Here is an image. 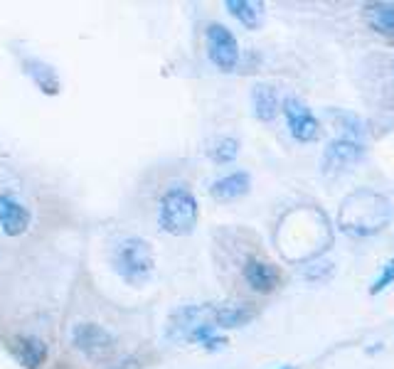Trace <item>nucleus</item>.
<instances>
[{"label": "nucleus", "instance_id": "412c9836", "mask_svg": "<svg viewBox=\"0 0 394 369\" xmlns=\"http://www.w3.org/2000/svg\"><path fill=\"white\" fill-rule=\"evenodd\" d=\"M278 369H296V367H288V364H286V367H278Z\"/></svg>", "mask_w": 394, "mask_h": 369}, {"label": "nucleus", "instance_id": "ddd939ff", "mask_svg": "<svg viewBox=\"0 0 394 369\" xmlns=\"http://www.w3.org/2000/svg\"><path fill=\"white\" fill-rule=\"evenodd\" d=\"M257 318V310L247 303H227V305H215L212 310V323L217 328L232 330V328H242L249 320Z\"/></svg>", "mask_w": 394, "mask_h": 369}, {"label": "nucleus", "instance_id": "9d476101", "mask_svg": "<svg viewBox=\"0 0 394 369\" xmlns=\"http://www.w3.org/2000/svg\"><path fill=\"white\" fill-rule=\"evenodd\" d=\"M249 187H252V175L247 170H234V173L222 175L210 184V195L217 202H234L247 195Z\"/></svg>", "mask_w": 394, "mask_h": 369}, {"label": "nucleus", "instance_id": "f257e3e1", "mask_svg": "<svg viewBox=\"0 0 394 369\" xmlns=\"http://www.w3.org/2000/svg\"><path fill=\"white\" fill-rule=\"evenodd\" d=\"M200 205L187 184H170L158 202V227L170 236H187L195 232Z\"/></svg>", "mask_w": 394, "mask_h": 369}, {"label": "nucleus", "instance_id": "aec40b11", "mask_svg": "<svg viewBox=\"0 0 394 369\" xmlns=\"http://www.w3.org/2000/svg\"><path fill=\"white\" fill-rule=\"evenodd\" d=\"M224 344H227V337H224V335H212V337H210L203 347L208 349V352H219Z\"/></svg>", "mask_w": 394, "mask_h": 369}, {"label": "nucleus", "instance_id": "f8f14e48", "mask_svg": "<svg viewBox=\"0 0 394 369\" xmlns=\"http://www.w3.org/2000/svg\"><path fill=\"white\" fill-rule=\"evenodd\" d=\"M252 106L254 116H257L261 123H269L278 116L281 111V99H278V91L273 84H254L252 89Z\"/></svg>", "mask_w": 394, "mask_h": 369}, {"label": "nucleus", "instance_id": "6ab92c4d", "mask_svg": "<svg viewBox=\"0 0 394 369\" xmlns=\"http://www.w3.org/2000/svg\"><path fill=\"white\" fill-rule=\"evenodd\" d=\"M392 283H394V256L387 261V266H384V269H382V274L377 276V281H374V283H372V288H369V293H372V295H379L384 288H387V286H392Z\"/></svg>", "mask_w": 394, "mask_h": 369}, {"label": "nucleus", "instance_id": "4468645a", "mask_svg": "<svg viewBox=\"0 0 394 369\" xmlns=\"http://www.w3.org/2000/svg\"><path fill=\"white\" fill-rule=\"evenodd\" d=\"M362 11L377 35L394 40V3H367Z\"/></svg>", "mask_w": 394, "mask_h": 369}, {"label": "nucleus", "instance_id": "7ed1b4c3", "mask_svg": "<svg viewBox=\"0 0 394 369\" xmlns=\"http://www.w3.org/2000/svg\"><path fill=\"white\" fill-rule=\"evenodd\" d=\"M72 344L79 349L84 357L94 362H104L116 352V337L111 330L99 323H79L72 330Z\"/></svg>", "mask_w": 394, "mask_h": 369}, {"label": "nucleus", "instance_id": "0eeeda50", "mask_svg": "<svg viewBox=\"0 0 394 369\" xmlns=\"http://www.w3.org/2000/svg\"><path fill=\"white\" fill-rule=\"evenodd\" d=\"M242 276L249 288L257 290V293H273L281 286V271L273 264H269V261L259 259V256H252V259L244 261Z\"/></svg>", "mask_w": 394, "mask_h": 369}, {"label": "nucleus", "instance_id": "39448f33", "mask_svg": "<svg viewBox=\"0 0 394 369\" xmlns=\"http://www.w3.org/2000/svg\"><path fill=\"white\" fill-rule=\"evenodd\" d=\"M283 114L288 121V130L299 143H313L320 138V123L313 116V111L296 96H286L283 101Z\"/></svg>", "mask_w": 394, "mask_h": 369}, {"label": "nucleus", "instance_id": "423d86ee", "mask_svg": "<svg viewBox=\"0 0 394 369\" xmlns=\"http://www.w3.org/2000/svg\"><path fill=\"white\" fill-rule=\"evenodd\" d=\"M32 224V212L11 192H0V232L6 236H22Z\"/></svg>", "mask_w": 394, "mask_h": 369}, {"label": "nucleus", "instance_id": "6e6552de", "mask_svg": "<svg viewBox=\"0 0 394 369\" xmlns=\"http://www.w3.org/2000/svg\"><path fill=\"white\" fill-rule=\"evenodd\" d=\"M8 349L27 369H40L47 362V357H50V347L37 335H18V337L11 340Z\"/></svg>", "mask_w": 394, "mask_h": 369}, {"label": "nucleus", "instance_id": "f03ea898", "mask_svg": "<svg viewBox=\"0 0 394 369\" xmlns=\"http://www.w3.org/2000/svg\"><path fill=\"white\" fill-rule=\"evenodd\" d=\"M111 266L128 286H146L156 271L153 246L141 236H126L111 251Z\"/></svg>", "mask_w": 394, "mask_h": 369}, {"label": "nucleus", "instance_id": "20e7f679", "mask_svg": "<svg viewBox=\"0 0 394 369\" xmlns=\"http://www.w3.org/2000/svg\"><path fill=\"white\" fill-rule=\"evenodd\" d=\"M208 40V57L219 72H234L239 65V42L229 27L222 22H210L205 30Z\"/></svg>", "mask_w": 394, "mask_h": 369}, {"label": "nucleus", "instance_id": "2eb2a0df", "mask_svg": "<svg viewBox=\"0 0 394 369\" xmlns=\"http://www.w3.org/2000/svg\"><path fill=\"white\" fill-rule=\"evenodd\" d=\"M227 13L237 18L247 30H259L264 22V8L261 3H249V0H227L224 3Z\"/></svg>", "mask_w": 394, "mask_h": 369}, {"label": "nucleus", "instance_id": "a211bd4d", "mask_svg": "<svg viewBox=\"0 0 394 369\" xmlns=\"http://www.w3.org/2000/svg\"><path fill=\"white\" fill-rule=\"evenodd\" d=\"M212 335H217V325L215 323H200L195 325V328L187 333L185 340H190V342H197V344H205Z\"/></svg>", "mask_w": 394, "mask_h": 369}, {"label": "nucleus", "instance_id": "dca6fc26", "mask_svg": "<svg viewBox=\"0 0 394 369\" xmlns=\"http://www.w3.org/2000/svg\"><path fill=\"white\" fill-rule=\"evenodd\" d=\"M330 119H333L335 128L340 130V138H348V140H355V143H362L367 128H365L362 119H360L358 114H353V111L330 109Z\"/></svg>", "mask_w": 394, "mask_h": 369}, {"label": "nucleus", "instance_id": "1a4fd4ad", "mask_svg": "<svg viewBox=\"0 0 394 369\" xmlns=\"http://www.w3.org/2000/svg\"><path fill=\"white\" fill-rule=\"evenodd\" d=\"M365 155V145L355 143V140L348 138H335L333 143L325 148L323 153V173H340V170L350 168L358 160H362Z\"/></svg>", "mask_w": 394, "mask_h": 369}, {"label": "nucleus", "instance_id": "9b49d317", "mask_svg": "<svg viewBox=\"0 0 394 369\" xmlns=\"http://www.w3.org/2000/svg\"><path fill=\"white\" fill-rule=\"evenodd\" d=\"M22 72L30 76L32 84H35L42 94H47V96L60 94L62 81L52 65H47V62H42V60H35V57H27V60L22 62Z\"/></svg>", "mask_w": 394, "mask_h": 369}, {"label": "nucleus", "instance_id": "f3484780", "mask_svg": "<svg viewBox=\"0 0 394 369\" xmlns=\"http://www.w3.org/2000/svg\"><path fill=\"white\" fill-rule=\"evenodd\" d=\"M239 155V140L232 138V135H222L217 143L210 148V158L215 160L217 165H229L234 163Z\"/></svg>", "mask_w": 394, "mask_h": 369}]
</instances>
